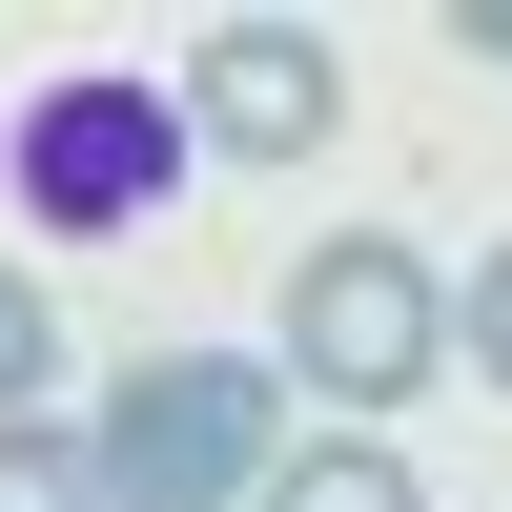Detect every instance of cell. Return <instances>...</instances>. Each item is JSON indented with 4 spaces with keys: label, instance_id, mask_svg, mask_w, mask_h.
I'll use <instances>...</instances> for the list:
<instances>
[{
    "label": "cell",
    "instance_id": "52a82bcc",
    "mask_svg": "<svg viewBox=\"0 0 512 512\" xmlns=\"http://www.w3.org/2000/svg\"><path fill=\"white\" fill-rule=\"evenodd\" d=\"M62 390V308H41V267H0V431Z\"/></svg>",
    "mask_w": 512,
    "mask_h": 512
},
{
    "label": "cell",
    "instance_id": "5b68a950",
    "mask_svg": "<svg viewBox=\"0 0 512 512\" xmlns=\"http://www.w3.org/2000/svg\"><path fill=\"white\" fill-rule=\"evenodd\" d=\"M246 512H431V492H410V451H390V431H287Z\"/></svg>",
    "mask_w": 512,
    "mask_h": 512
},
{
    "label": "cell",
    "instance_id": "8992f818",
    "mask_svg": "<svg viewBox=\"0 0 512 512\" xmlns=\"http://www.w3.org/2000/svg\"><path fill=\"white\" fill-rule=\"evenodd\" d=\"M0 512H103V472H82L62 410H21V431H0Z\"/></svg>",
    "mask_w": 512,
    "mask_h": 512
},
{
    "label": "cell",
    "instance_id": "7a4b0ae2",
    "mask_svg": "<svg viewBox=\"0 0 512 512\" xmlns=\"http://www.w3.org/2000/svg\"><path fill=\"white\" fill-rule=\"evenodd\" d=\"M267 451H287V369H267V349H144L103 410H82L103 512H246Z\"/></svg>",
    "mask_w": 512,
    "mask_h": 512
},
{
    "label": "cell",
    "instance_id": "9c48e42d",
    "mask_svg": "<svg viewBox=\"0 0 512 512\" xmlns=\"http://www.w3.org/2000/svg\"><path fill=\"white\" fill-rule=\"evenodd\" d=\"M451 62H512V0H451Z\"/></svg>",
    "mask_w": 512,
    "mask_h": 512
},
{
    "label": "cell",
    "instance_id": "3957f363",
    "mask_svg": "<svg viewBox=\"0 0 512 512\" xmlns=\"http://www.w3.org/2000/svg\"><path fill=\"white\" fill-rule=\"evenodd\" d=\"M287 390H328L349 431H390L410 390H451V267L410 226H328L308 267H287V328H267Z\"/></svg>",
    "mask_w": 512,
    "mask_h": 512
},
{
    "label": "cell",
    "instance_id": "277c9868",
    "mask_svg": "<svg viewBox=\"0 0 512 512\" xmlns=\"http://www.w3.org/2000/svg\"><path fill=\"white\" fill-rule=\"evenodd\" d=\"M164 103H185L205 164H308L328 123H349V62H328V21H205Z\"/></svg>",
    "mask_w": 512,
    "mask_h": 512
},
{
    "label": "cell",
    "instance_id": "6da1fadb",
    "mask_svg": "<svg viewBox=\"0 0 512 512\" xmlns=\"http://www.w3.org/2000/svg\"><path fill=\"white\" fill-rule=\"evenodd\" d=\"M185 103H164L144 62H41L21 123H0V205H21L41 246H144L164 205H185Z\"/></svg>",
    "mask_w": 512,
    "mask_h": 512
},
{
    "label": "cell",
    "instance_id": "ba28073f",
    "mask_svg": "<svg viewBox=\"0 0 512 512\" xmlns=\"http://www.w3.org/2000/svg\"><path fill=\"white\" fill-rule=\"evenodd\" d=\"M451 349H472V390H512V246H472V287H451Z\"/></svg>",
    "mask_w": 512,
    "mask_h": 512
}]
</instances>
